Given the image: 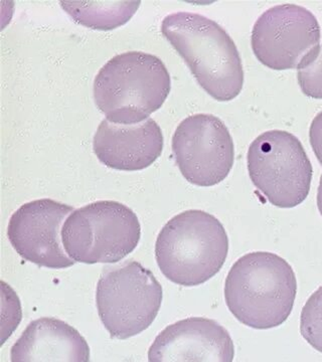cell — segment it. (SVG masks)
<instances>
[{"label":"cell","instance_id":"11","mask_svg":"<svg viewBox=\"0 0 322 362\" xmlns=\"http://www.w3.org/2000/svg\"><path fill=\"white\" fill-rule=\"evenodd\" d=\"M230 333L213 319L190 317L171 324L155 337L149 362H233Z\"/></svg>","mask_w":322,"mask_h":362},{"label":"cell","instance_id":"15","mask_svg":"<svg viewBox=\"0 0 322 362\" xmlns=\"http://www.w3.org/2000/svg\"><path fill=\"white\" fill-rule=\"evenodd\" d=\"M300 332L310 346L322 354V286L307 300L300 316Z\"/></svg>","mask_w":322,"mask_h":362},{"label":"cell","instance_id":"4","mask_svg":"<svg viewBox=\"0 0 322 362\" xmlns=\"http://www.w3.org/2000/svg\"><path fill=\"white\" fill-rule=\"evenodd\" d=\"M228 252L229 238L221 221L199 209L173 216L161 228L155 244V258L164 277L185 287L214 277Z\"/></svg>","mask_w":322,"mask_h":362},{"label":"cell","instance_id":"6","mask_svg":"<svg viewBox=\"0 0 322 362\" xmlns=\"http://www.w3.org/2000/svg\"><path fill=\"white\" fill-rule=\"evenodd\" d=\"M162 295L161 285L152 272L138 262L110 269L97 284L100 320L112 338L136 337L154 323Z\"/></svg>","mask_w":322,"mask_h":362},{"label":"cell","instance_id":"10","mask_svg":"<svg viewBox=\"0 0 322 362\" xmlns=\"http://www.w3.org/2000/svg\"><path fill=\"white\" fill-rule=\"evenodd\" d=\"M73 209L50 199L23 204L9 220L7 237L11 246L21 258L39 267L66 269L75 265L62 240L64 218Z\"/></svg>","mask_w":322,"mask_h":362},{"label":"cell","instance_id":"7","mask_svg":"<svg viewBox=\"0 0 322 362\" xmlns=\"http://www.w3.org/2000/svg\"><path fill=\"white\" fill-rule=\"evenodd\" d=\"M248 171L254 187L279 209H293L309 197L314 169L299 139L271 130L250 145Z\"/></svg>","mask_w":322,"mask_h":362},{"label":"cell","instance_id":"12","mask_svg":"<svg viewBox=\"0 0 322 362\" xmlns=\"http://www.w3.org/2000/svg\"><path fill=\"white\" fill-rule=\"evenodd\" d=\"M93 149L107 168L143 170L161 156L163 135L152 118L134 125H120L104 119L95 133Z\"/></svg>","mask_w":322,"mask_h":362},{"label":"cell","instance_id":"3","mask_svg":"<svg viewBox=\"0 0 322 362\" xmlns=\"http://www.w3.org/2000/svg\"><path fill=\"white\" fill-rule=\"evenodd\" d=\"M171 89L163 62L154 54L132 51L117 54L100 69L94 99L110 122L134 125L159 110Z\"/></svg>","mask_w":322,"mask_h":362},{"label":"cell","instance_id":"18","mask_svg":"<svg viewBox=\"0 0 322 362\" xmlns=\"http://www.w3.org/2000/svg\"><path fill=\"white\" fill-rule=\"evenodd\" d=\"M317 207L322 216V175L319 181L318 190H317Z\"/></svg>","mask_w":322,"mask_h":362},{"label":"cell","instance_id":"5","mask_svg":"<svg viewBox=\"0 0 322 362\" xmlns=\"http://www.w3.org/2000/svg\"><path fill=\"white\" fill-rule=\"evenodd\" d=\"M142 226L132 209L113 201L76 209L62 228L64 252L76 263L115 264L139 244Z\"/></svg>","mask_w":322,"mask_h":362},{"label":"cell","instance_id":"8","mask_svg":"<svg viewBox=\"0 0 322 362\" xmlns=\"http://www.w3.org/2000/svg\"><path fill=\"white\" fill-rule=\"evenodd\" d=\"M173 152L181 175L197 187H214L225 180L235 160L230 131L212 114L181 121L173 134Z\"/></svg>","mask_w":322,"mask_h":362},{"label":"cell","instance_id":"16","mask_svg":"<svg viewBox=\"0 0 322 362\" xmlns=\"http://www.w3.org/2000/svg\"><path fill=\"white\" fill-rule=\"evenodd\" d=\"M297 80L305 96L322 99V45L302 59L297 66Z\"/></svg>","mask_w":322,"mask_h":362},{"label":"cell","instance_id":"14","mask_svg":"<svg viewBox=\"0 0 322 362\" xmlns=\"http://www.w3.org/2000/svg\"><path fill=\"white\" fill-rule=\"evenodd\" d=\"M71 20L98 30H112L127 23L140 1L59 2Z\"/></svg>","mask_w":322,"mask_h":362},{"label":"cell","instance_id":"1","mask_svg":"<svg viewBox=\"0 0 322 362\" xmlns=\"http://www.w3.org/2000/svg\"><path fill=\"white\" fill-rule=\"evenodd\" d=\"M297 281L292 267L278 255L249 252L229 272L225 300L238 322L268 330L286 322L294 306Z\"/></svg>","mask_w":322,"mask_h":362},{"label":"cell","instance_id":"2","mask_svg":"<svg viewBox=\"0 0 322 362\" xmlns=\"http://www.w3.org/2000/svg\"><path fill=\"white\" fill-rule=\"evenodd\" d=\"M161 33L209 96L221 102L238 96L244 85L242 59L232 37L216 21L178 11L164 18Z\"/></svg>","mask_w":322,"mask_h":362},{"label":"cell","instance_id":"9","mask_svg":"<svg viewBox=\"0 0 322 362\" xmlns=\"http://www.w3.org/2000/svg\"><path fill=\"white\" fill-rule=\"evenodd\" d=\"M321 42V26L305 7L285 4L271 7L255 23L253 52L272 70L297 69L303 59Z\"/></svg>","mask_w":322,"mask_h":362},{"label":"cell","instance_id":"17","mask_svg":"<svg viewBox=\"0 0 322 362\" xmlns=\"http://www.w3.org/2000/svg\"><path fill=\"white\" fill-rule=\"evenodd\" d=\"M309 141L316 158L322 165V111L317 114L310 125Z\"/></svg>","mask_w":322,"mask_h":362},{"label":"cell","instance_id":"13","mask_svg":"<svg viewBox=\"0 0 322 362\" xmlns=\"http://www.w3.org/2000/svg\"><path fill=\"white\" fill-rule=\"evenodd\" d=\"M11 362H90V347L70 324L42 317L28 324L14 343Z\"/></svg>","mask_w":322,"mask_h":362}]
</instances>
